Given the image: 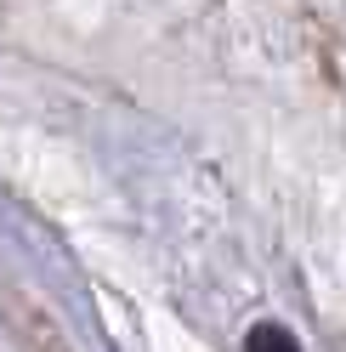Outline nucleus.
Listing matches in <instances>:
<instances>
[{"mask_svg":"<svg viewBox=\"0 0 346 352\" xmlns=\"http://www.w3.org/2000/svg\"><path fill=\"white\" fill-rule=\"evenodd\" d=\"M244 352H301V341L290 336L284 324H255L244 336Z\"/></svg>","mask_w":346,"mask_h":352,"instance_id":"f257e3e1","label":"nucleus"}]
</instances>
